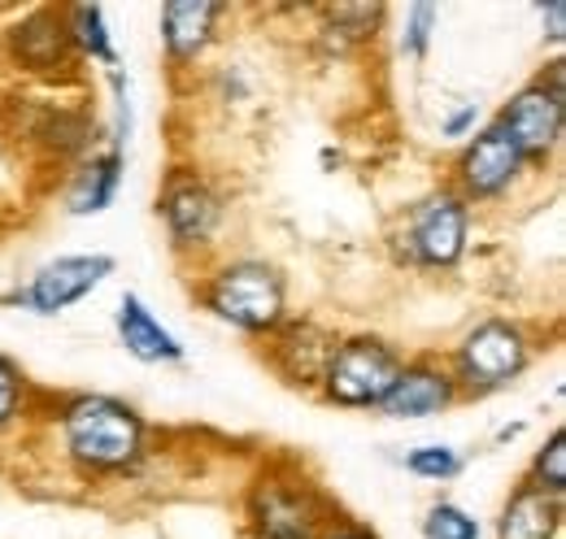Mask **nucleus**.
Wrapping results in <instances>:
<instances>
[{
    "instance_id": "27",
    "label": "nucleus",
    "mask_w": 566,
    "mask_h": 539,
    "mask_svg": "<svg viewBox=\"0 0 566 539\" xmlns=\"http://www.w3.org/2000/svg\"><path fill=\"white\" fill-rule=\"evenodd\" d=\"M323 539H379V536L370 527H361V522H336V527H327Z\"/></svg>"
},
{
    "instance_id": "4",
    "label": "nucleus",
    "mask_w": 566,
    "mask_h": 539,
    "mask_svg": "<svg viewBox=\"0 0 566 539\" xmlns=\"http://www.w3.org/2000/svg\"><path fill=\"white\" fill-rule=\"evenodd\" d=\"M244 522L253 539H323L327 500L296 471H266L249 483Z\"/></svg>"
},
{
    "instance_id": "20",
    "label": "nucleus",
    "mask_w": 566,
    "mask_h": 539,
    "mask_svg": "<svg viewBox=\"0 0 566 539\" xmlns=\"http://www.w3.org/2000/svg\"><path fill=\"white\" fill-rule=\"evenodd\" d=\"M462 466H467V457L453 444H419L406 453V471L427 478V483H449L462 474Z\"/></svg>"
},
{
    "instance_id": "21",
    "label": "nucleus",
    "mask_w": 566,
    "mask_h": 539,
    "mask_svg": "<svg viewBox=\"0 0 566 539\" xmlns=\"http://www.w3.org/2000/svg\"><path fill=\"white\" fill-rule=\"evenodd\" d=\"M423 536L427 539H480L484 536V527H480V518L467 514L462 505H453V500H436L423 518Z\"/></svg>"
},
{
    "instance_id": "14",
    "label": "nucleus",
    "mask_w": 566,
    "mask_h": 539,
    "mask_svg": "<svg viewBox=\"0 0 566 539\" xmlns=\"http://www.w3.org/2000/svg\"><path fill=\"white\" fill-rule=\"evenodd\" d=\"M9 57L27 70H62L74 62L71 35H66V9H31L9 31Z\"/></svg>"
},
{
    "instance_id": "15",
    "label": "nucleus",
    "mask_w": 566,
    "mask_h": 539,
    "mask_svg": "<svg viewBox=\"0 0 566 539\" xmlns=\"http://www.w3.org/2000/svg\"><path fill=\"white\" fill-rule=\"evenodd\" d=\"M114 331H118V344L144 361V366H170V361H184L188 348L179 344V336L144 305L136 292H127L114 309Z\"/></svg>"
},
{
    "instance_id": "3",
    "label": "nucleus",
    "mask_w": 566,
    "mask_h": 539,
    "mask_svg": "<svg viewBox=\"0 0 566 539\" xmlns=\"http://www.w3.org/2000/svg\"><path fill=\"white\" fill-rule=\"evenodd\" d=\"M532 357H536V344L523 323L484 318L453 344L449 374L458 383V397H493L527 374Z\"/></svg>"
},
{
    "instance_id": "16",
    "label": "nucleus",
    "mask_w": 566,
    "mask_h": 539,
    "mask_svg": "<svg viewBox=\"0 0 566 539\" xmlns=\"http://www.w3.org/2000/svg\"><path fill=\"white\" fill-rule=\"evenodd\" d=\"M123 175H127V148L109 139L105 152H92V157L74 170L71 192H66V213H71V218H96V213H105L109 204L118 201Z\"/></svg>"
},
{
    "instance_id": "5",
    "label": "nucleus",
    "mask_w": 566,
    "mask_h": 539,
    "mask_svg": "<svg viewBox=\"0 0 566 539\" xmlns=\"http://www.w3.org/2000/svg\"><path fill=\"white\" fill-rule=\"evenodd\" d=\"M401 366H406V357L397 344L370 336V331H357V336L336 339V348L323 366L318 392H323V401L340 404V409H379L388 388L397 383Z\"/></svg>"
},
{
    "instance_id": "22",
    "label": "nucleus",
    "mask_w": 566,
    "mask_h": 539,
    "mask_svg": "<svg viewBox=\"0 0 566 539\" xmlns=\"http://www.w3.org/2000/svg\"><path fill=\"white\" fill-rule=\"evenodd\" d=\"M436 27H440V9L436 4H410L406 9V31H401V53L410 57V62H423L427 53H431V40H436Z\"/></svg>"
},
{
    "instance_id": "7",
    "label": "nucleus",
    "mask_w": 566,
    "mask_h": 539,
    "mask_svg": "<svg viewBox=\"0 0 566 539\" xmlns=\"http://www.w3.org/2000/svg\"><path fill=\"white\" fill-rule=\"evenodd\" d=\"M157 218L175 253H206L227 222V201L201 170L175 166L157 192Z\"/></svg>"
},
{
    "instance_id": "2",
    "label": "nucleus",
    "mask_w": 566,
    "mask_h": 539,
    "mask_svg": "<svg viewBox=\"0 0 566 539\" xmlns=\"http://www.w3.org/2000/svg\"><path fill=\"white\" fill-rule=\"evenodd\" d=\"M197 296L218 323L244 336H271L287 318V278L262 257H231L213 266Z\"/></svg>"
},
{
    "instance_id": "10",
    "label": "nucleus",
    "mask_w": 566,
    "mask_h": 539,
    "mask_svg": "<svg viewBox=\"0 0 566 539\" xmlns=\"http://www.w3.org/2000/svg\"><path fill=\"white\" fill-rule=\"evenodd\" d=\"M114 270H118V262L109 253L57 257V262H44L22 287H13L4 296V305H18V309L40 314V318H53V314H66L71 305H78L83 296H92Z\"/></svg>"
},
{
    "instance_id": "11",
    "label": "nucleus",
    "mask_w": 566,
    "mask_h": 539,
    "mask_svg": "<svg viewBox=\"0 0 566 539\" xmlns=\"http://www.w3.org/2000/svg\"><path fill=\"white\" fill-rule=\"evenodd\" d=\"M458 401L462 397H458V383H453L449 366H440L431 357H415V361L401 366V374L388 388L379 413L392 418V422H423V418H436Z\"/></svg>"
},
{
    "instance_id": "1",
    "label": "nucleus",
    "mask_w": 566,
    "mask_h": 539,
    "mask_svg": "<svg viewBox=\"0 0 566 539\" xmlns=\"http://www.w3.org/2000/svg\"><path fill=\"white\" fill-rule=\"evenodd\" d=\"M62 453L87 478H123L136 474L148 457V426L144 418L118 397L83 392L57 409Z\"/></svg>"
},
{
    "instance_id": "13",
    "label": "nucleus",
    "mask_w": 566,
    "mask_h": 539,
    "mask_svg": "<svg viewBox=\"0 0 566 539\" xmlns=\"http://www.w3.org/2000/svg\"><path fill=\"white\" fill-rule=\"evenodd\" d=\"M271 366L280 370L287 383L296 388H318L323 379V366L336 348V336L323 331L318 323L310 318H283L280 331H271Z\"/></svg>"
},
{
    "instance_id": "17",
    "label": "nucleus",
    "mask_w": 566,
    "mask_h": 539,
    "mask_svg": "<svg viewBox=\"0 0 566 539\" xmlns=\"http://www.w3.org/2000/svg\"><path fill=\"white\" fill-rule=\"evenodd\" d=\"M563 536V500L532 487V483H518L501 514H496V539H558Z\"/></svg>"
},
{
    "instance_id": "23",
    "label": "nucleus",
    "mask_w": 566,
    "mask_h": 539,
    "mask_svg": "<svg viewBox=\"0 0 566 539\" xmlns=\"http://www.w3.org/2000/svg\"><path fill=\"white\" fill-rule=\"evenodd\" d=\"M27 413V374L13 357L0 352V431H9Z\"/></svg>"
},
{
    "instance_id": "24",
    "label": "nucleus",
    "mask_w": 566,
    "mask_h": 539,
    "mask_svg": "<svg viewBox=\"0 0 566 539\" xmlns=\"http://www.w3.org/2000/svg\"><path fill=\"white\" fill-rule=\"evenodd\" d=\"M384 4H336V9H327V18L336 22V31L340 35H354V40H375V27L384 22Z\"/></svg>"
},
{
    "instance_id": "25",
    "label": "nucleus",
    "mask_w": 566,
    "mask_h": 539,
    "mask_svg": "<svg viewBox=\"0 0 566 539\" xmlns=\"http://www.w3.org/2000/svg\"><path fill=\"white\" fill-rule=\"evenodd\" d=\"M475 123H480V101H467L462 109H453V114L440 123V135H444V139H471V135H475Z\"/></svg>"
},
{
    "instance_id": "19",
    "label": "nucleus",
    "mask_w": 566,
    "mask_h": 539,
    "mask_svg": "<svg viewBox=\"0 0 566 539\" xmlns=\"http://www.w3.org/2000/svg\"><path fill=\"white\" fill-rule=\"evenodd\" d=\"M523 483H532V487H541V492H549V496H566V431L563 426H554L549 431V440L536 448V457H532V471Z\"/></svg>"
},
{
    "instance_id": "12",
    "label": "nucleus",
    "mask_w": 566,
    "mask_h": 539,
    "mask_svg": "<svg viewBox=\"0 0 566 539\" xmlns=\"http://www.w3.org/2000/svg\"><path fill=\"white\" fill-rule=\"evenodd\" d=\"M227 18V4H213V0H170L161 4V53L175 70L197 66L210 44L218 40V22Z\"/></svg>"
},
{
    "instance_id": "9",
    "label": "nucleus",
    "mask_w": 566,
    "mask_h": 539,
    "mask_svg": "<svg viewBox=\"0 0 566 539\" xmlns=\"http://www.w3.org/2000/svg\"><path fill=\"white\" fill-rule=\"evenodd\" d=\"M532 170V161L518 152V144L501 131L496 123L480 127L462 144L458 161H453V192L467 204H484V201H501L518 188V179Z\"/></svg>"
},
{
    "instance_id": "6",
    "label": "nucleus",
    "mask_w": 566,
    "mask_h": 539,
    "mask_svg": "<svg viewBox=\"0 0 566 539\" xmlns=\"http://www.w3.org/2000/svg\"><path fill=\"white\" fill-rule=\"evenodd\" d=\"M501 131L518 144V152L532 166H545L566 131V92H563V62H549V74H536L523 83L493 118Z\"/></svg>"
},
{
    "instance_id": "26",
    "label": "nucleus",
    "mask_w": 566,
    "mask_h": 539,
    "mask_svg": "<svg viewBox=\"0 0 566 539\" xmlns=\"http://www.w3.org/2000/svg\"><path fill=\"white\" fill-rule=\"evenodd\" d=\"M541 18H549V40L563 44L566 40V0H549L541 4Z\"/></svg>"
},
{
    "instance_id": "18",
    "label": "nucleus",
    "mask_w": 566,
    "mask_h": 539,
    "mask_svg": "<svg viewBox=\"0 0 566 539\" xmlns=\"http://www.w3.org/2000/svg\"><path fill=\"white\" fill-rule=\"evenodd\" d=\"M66 35H71L74 57L118 70V49H114V35H109V22H105L101 4H71L66 9Z\"/></svg>"
},
{
    "instance_id": "8",
    "label": "nucleus",
    "mask_w": 566,
    "mask_h": 539,
    "mask_svg": "<svg viewBox=\"0 0 566 539\" xmlns=\"http://www.w3.org/2000/svg\"><path fill=\"white\" fill-rule=\"evenodd\" d=\"M471 244V204L453 188H436L406 213L401 249L406 262L419 270H453Z\"/></svg>"
}]
</instances>
